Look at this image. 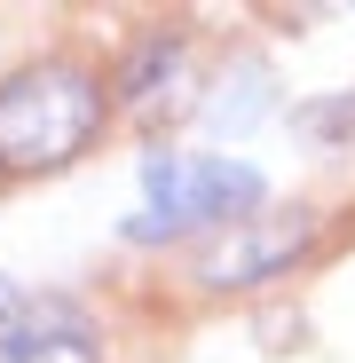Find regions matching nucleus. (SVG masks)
<instances>
[{
  "label": "nucleus",
  "instance_id": "obj_1",
  "mask_svg": "<svg viewBox=\"0 0 355 363\" xmlns=\"http://www.w3.org/2000/svg\"><path fill=\"white\" fill-rule=\"evenodd\" d=\"M103 127V87L79 64H32L0 79V174H55Z\"/></svg>",
  "mask_w": 355,
  "mask_h": 363
},
{
  "label": "nucleus",
  "instance_id": "obj_2",
  "mask_svg": "<svg viewBox=\"0 0 355 363\" xmlns=\"http://www.w3.org/2000/svg\"><path fill=\"white\" fill-rule=\"evenodd\" d=\"M269 182L245 158H205V150H150L142 158V213L127 221L135 245L150 237H190L213 221H245Z\"/></svg>",
  "mask_w": 355,
  "mask_h": 363
},
{
  "label": "nucleus",
  "instance_id": "obj_3",
  "mask_svg": "<svg viewBox=\"0 0 355 363\" xmlns=\"http://www.w3.org/2000/svg\"><path fill=\"white\" fill-rule=\"evenodd\" d=\"M0 363H103V332L55 292H16L0 308Z\"/></svg>",
  "mask_w": 355,
  "mask_h": 363
},
{
  "label": "nucleus",
  "instance_id": "obj_4",
  "mask_svg": "<svg viewBox=\"0 0 355 363\" xmlns=\"http://www.w3.org/2000/svg\"><path fill=\"white\" fill-rule=\"evenodd\" d=\"M308 213L300 206H284V213H245V221H229V237L198 261V284H261V277H284V261H300L308 245Z\"/></svg>",
  "mask_w": 355,
  "mask_h": 363
},
{
  "label": "nucleus",
  "instance_id": "obj_5",
  "mask_svg": "<svg viewBox=\"0 0 355 363\" xmlns=\"http://www.w3.org/2000/svg\"><path fill=\"white\" fill-rule=\"evenodd\" d=\"M127 103L142 118H174V111L190 103V48L182 40H150L135 55V72H127Z\"/></svg>",
  "mask_w": 355,
  "mask_h": 363
},
{
  "label": "nucleus",
  "instance_id": "obj_6",
  "mask_svg": "<svg viewBox=\"0 0 355 363\" xmlns=\"http://www.w3.org/2000/svg\"><path fill=\"white\" fill-rule=\"evenodd\" d=\"M300 135H308V143H324V135H355V103H316V111H300Z\"/></svg>",
  "mask_w": 355,
  "mask_h": 363
},
{
  "label": "nucleus",
  "instance_id": "obj_7",
  "mask_svg": "<svg viewBox=\"0 0 355 363\" xmlns=\"http://www.w3.org/2000/svg\"><path fill=\"white\" fill-rule=\"evenodd\" d=\"M9 300H16V284H9V277H0V308H9Z\"/></svg>",
  "mask_w": 355,
  "mask_h": 363
}]
</instances>
